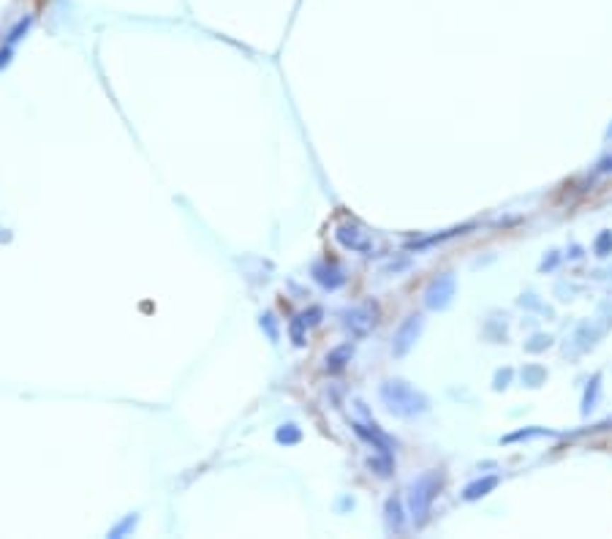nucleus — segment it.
I'll return each instance as SVG.
<instances>
[{
  "mask_svg": "<svg viewBox=\"0 0 612 539\" xmlns=\"http://www.w3.org/2000/svg\"><path fill=\"white\" fill-rule=\"evenodd\" d=\"M417 330H420V322H417V316H414L411 322H405V327H403L400 335H398V351H405V348H408V344H411L408 338H411Z\"/></svg>",
  "mask_w": 612,
  "mask_h": 539,
  "instance_id": "20e7f679",
  "label": "nucleus"
},
{
  "mask_svg": "<svg viewBox=\"0 0 612 539\" xmlns=\"http://www.w3.org/2000/svg\"><path fill=\"white\" fill-rule=\"evenodd\" d=\"M384 398H386V403H389V409L398 412V414H414V412H422V409H425V398L417 395L414 390H408L403 382L386 384Z\"/></svg>",
  "mask_w": 612,
  "mask_h": 539,
  "instance_id": "f257e3e1",
  "label": "nucleus"
},
{
  "mask_svg": "<svg viewBox=\"0 0 612 539\" xmlns=\"http://www.w3.org/2000/svg\"><path fill=\"white\" fill-rule=\"evenodd\" d=\"M495 485H498V480H495V477H487V480H482V482H473V485L466 490V499H471V501H473V499L485 496L487 490H492Z\"/></svg>",
  "mask_w": 612,
  "mask_h": 539,
  "instance_id": "7ed1b4c3",
  "label": "nucleus"
},
{
  "mask_svg": "<svg viewBox=\"0 0 612 539\" xmlns=\"http://www.w3.org/2000/svg\"><path fill=\"white\" fill-rule=\"evenodd\" d=\"M452 292H455V280L449 278H441L433 283V289L427 292V305L430 308H444L446 302H449V297H452Z\"/></svg>",
  "mask_w": 612,
  "mask_h": 539,
  "instance_id": "f03ea898",
  "label": "nucleus"
}]
</instances>
